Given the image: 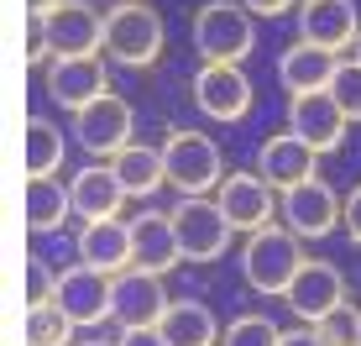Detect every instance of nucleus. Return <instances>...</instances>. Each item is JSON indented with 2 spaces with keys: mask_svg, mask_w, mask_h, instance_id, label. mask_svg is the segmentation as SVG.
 <instances>
[{
  "mask_svg": "<svg viewBox=\"0 0 361 346\" xmlns=\"http://www.w3.org/2000/svg\"><path fill=\"white\" fill-rule=\"evenodd\" d=\"M42 64H53L47 27H42V16H27V68H42Z\"/></svg>",
  "mask_w": 361,
  "mask_h": 346,
  "instance_id": "31",
  "label": "nucleus"
},
{
  "mask_svg": "<svg viewBox=\"0 0 361 346\" xmlns=\"http://www.w3.org/2000/svg\"><path fill=\"white\" fill-rule=\"evenodd\" d=\"M157 330L168 336V346H220L215 315H209L204 304H194V299H173Z\"/></svg>",
  "mask_w": 361,
  "mask_h": 346,
  "instance_id": "23",
  "label": "nucleus"
},
{
  "mask_svg": "<svg viewBox=\"0 0 361 346\" xmlns=\"http://www.w3.org/2000/svg\"><path fill=\"white\" fill-rule=\"evenodd\" d=\"M21 153H27V173H32V179H47V173L63 168L68 142H63V131H58L47 116H27V137H21Z\"/></svg>",
  "mask_w": 361,
  "mask_h": 346,
  "instance_id": "25",
  "label": "nucleus"
},
{
  "mask_svg": "<svg viewBox=\"0 0 361 346\" xmlns=\"http://www.w3.org/2000/svg\"><path fill=\"white\" fill-rule=\"evenodd\" d=\"M335 68H341V58L325 53V47H314V42H293V47H283V58H278V79H283V90H288V100L293 95L330 90Z\"/></svg>",
  "mask_w": 361,
  "mask_h": 346,
  "instance_id": "21",
  "label": "nucleus"
},
{
  "mask_svg": "<svg viewBox=\"0 0 361 346\" xmlns=\"http://www.w3.org/2000/svg\"><path fill=\"white\" fill-rule=\"evenodd\" d=\"M252 100H257V90L241 73V64H204L194 73V105L209 121H241L252 110Z\"/></svg>",
  "mask_w": 361,
  "mask_h": 346,
  "instance_id": "10",
  "label": "nucleus"
},
{
  "mask_svg": "<svg viewBox=\"0 0 361 346\" xmlns=\"http://www.w3.org/2000/svg\"><path fill=\"white\" fill-rule=\"evenodd\" d=\"M246 11H252V16H283V11H293L298 0H241Z\"/></svg>",
  "mask_w": 361,
  "mask_h": 346,
  "instance_id": "34",
  "label": "nucleus"
},
{
  "mask_svg": "<svg viewBox=\"0 0 361 346\" xmlns=\"http://www.w3.org/2000/svg\"><path fill=\"white\" fill-rule=\"evenodd\" d=\"M356 32H361L356 0H298V42L341 53L356 42Z\"/></svg>",
  "mask_w": 361,
  "mask_h": 346,
  "instance_id": "13",
  "label": "nucleus"
},
{
  "mask_svg": "<svg viewBox=\"0 0 361 346\" xmlns=\"http://www.w3.org/2000/svg\"><path fill=\"white\" fill-rule=\"evenodd\" d=\"M283 299H288V310L298 320L314 326V320H325L335 304H345V278H341V268H335V263H314V257H309V263L298 268V278L288 283Z\"/></svg>",
  "mask_w": 361,
  "mask_h": 346,
  "instance_id": "16",
  "label": "nucleus"
},
{
  "mask_svg": "<svg viewBox=\"0 0 361 346\" xmlns=\"http://www.w3.org/2000/svg\"><path fill=\"white\" fill-rule=\"evenodd\" d=\"M345 110L330 100V90H314V95H293L288 100V131L298 142H309L319 157L335 153V147L345 142Z\"/></svg>",
  "mask_w": 361,
  "mask_h": 346,
  "instance_id": "12",
  "label": "nucleus"
},
{
  "mask_svg": "<svg viewBox=\"0 0 361 346\" xmlns=\"http://www.w3.org/2000/svg\"><path fill=\"white\" fill-rule=\"evenodd\" d=\"M131 263L147 268V273H168V268L183 263L178 252V231H173V210L168 215H157V210H147V215L131 220Z\"/></svg>",
  "mask_w": 361,
  "mask_h": 346,
  "instance_id": "19",
  "label": "nucleus"
},
{
  "mask_svg": "<svg viewBox=\"0 0 361 346\" xmlns=\"http://www.w3.org/2000/svg\"><path fill=\"white\" fill-rule=\"evenodd\" d=\"M73 252H79L84 268H99V273H110V278L126 273V268H136V263H131V220H121V215H110V220H84Z\"/></svg>",
  "mask_w": 361,
  "mask_h": 346,
  "instance_id": "18",
  "label": "nucleus"
},
{
  "mask_svg": "<svg viewBox=\"0 0 361 346\" xmlns=\"http://www.w3.org/2000/svg\"><path fill=\"white\" fill-rule=\"evenodd\" d=\"M278 341H283V330L267 315H235L220 330V346H278Z\"/></svg>",
  "mask_w": 361,
  "mask_h": 346,
  "instance_id": "27",
  "label": "nucleus"
},
{
  "mask_svg": "<svg viewBox=\"0 0 361 346\" xmlns=\"http://www.w3.org/2000/svg\"><path fill=\"white\" fill-rule=\"evenodd\" d=\"M278 346H325V341H319V330L309 326V330H283V341H278Z\"/></svg>",
  "mask_w": 361,
  "mask_h": 346,
  "instance_id": "35",
  "label": "nucleus"
},
{
  "mask_svg": "<svg viewBox=\"0 0 361 346\" xmlns=\"http://www.w3.org/2000/svg\"><path fill=\"white\" fill-rule=\"evenodd\" d=\"M110 273H99V268H84L73 263L58 273V294L53 299L63 304V315L73 320V326H99V320L110 315Z\"/></svg>",
  "mask_w": 361,
  "mask_h": 346,
  "instance_id": "15",
  "label": "nucleus"
},
{
  "mask_svg": "<svg viewBox=\"0 0 361 346\" xmlns=\"http://www.w3.org/2000/svg\"><path fill=\"white\" fill-rule=\"evenodd\" d=\"M351 58H356V64H361V32H356V42H351Z\"/></svg>",
  "mask_w": 361,
  "mask_h": 346,
  "instance_id": "37",
  "label": "nucleus"
},
{
  "mask_svg": "<svg viewBox=\"0 0 361 346\" xmlns=\"http://www.w3.org/2000/svg\"><path fill=\"white\" fill-rule=\"evenodd\" d=\"M68 210H73V194L68 184H58V173L27 179V231H58Z\"/></svg>",
  "mask_w": 361,
  "mask_h": 346,
  "instance_id": "24",
  "label": "nucleus"
},
{
  "mask_svg": "<svg viewBox=\"0 0 361 346\" xmlns=\"http://www.w3.org/2000/svg\"><path fill=\"white\" fill-rule=\"evenodd\" d=\"M68 194H73V215H84V220H110V215H121V205L131 200L126 184L116 179V168H105V163L79 168L73 184H68Z\"/></svg>",
  "mask_w": 361,
  "mask_h": 346,
  "instance_id": "20",
  "label": "nucleus"
},
{
  "mask_svg": "<svg viewBox=\"0 0 361 346\" xmlns=\"http://www.w3.org/2000/svg\"><path fill=\"white\" fill-rule=\"evenodd\" d=\"M314 168H319V153L309 142H298L293 131H272V137L257 147V173L272 184V189H293V184H304V179H314Z\"/></svg>",
  "mask_w": 361,
  "mask_h": 346,
  "instance_id": "17",
  "label": "nucleus"
},
{
  "mask_svg": "<svg viewBox=\"0 0 361 346\" xmlns=\"http://www.w3.org/2000/svg\"><path fill=\"white\" fill-rule=\"evenodd\" d=\"M215 205L226 210V220L235 231H262L272 226V215H278V189L262 179V173H226L215 189Z\"/></svg>",
  "mask_w": 361,
  "mask_h": 346,
  "instance_id": "9",
  "label": "nucleus"
},
{
  "mask_svg": "<svg viewBox=\"0 0 361 346\" xmlns=\"http://www.w3.org/2000/svg\"><path fill=\"white\" fill-rule=\"evenodd\" d=\"M121 346H168V336L157 326H142V330H121Z\"/></svg>",
  "mask_w": 361,
  "mask_h": 346,
  "instance_id": "33",
  "label": "nucleus"
},
{
  "mask_svg": "<svg viewBox=\"0 0 361 346\" xmlns=\"http://www.w3.org/2000/svg\"><path fill=\"white\" fill-rule=\"evenodd\" d=\"M330 100L345 110V121H361V64L356 58H341V68L330 79Z\"/></svg>",
  "mask_w": 361,
  "mask_h": 346,
  "instance_id": "29",
  "label": "nucleus"
},
{
  "mask_svg": "<svg viewBox=\"0 0 361 346\" xmlns=\"http://www.w3.org/2000/svg\"><path fill=\"white\" fill-rule=\"evenodd\" d=\"M173 231H178L183 263H215V257H226V246L235 237V226L215 200H183L173 210Z\"/></svg>",
  "mask_w": 361,
  "mask_h": 346,
  "instance_id": "5",
  "label": "nucleus"
},
{
  "mask_svg": "<svg viewBox=\"0 0 361 346\" xmlns=\"http://www.w3.org/2000/svg\"><path fill=\"white\" fill-rule=\"evenodd\" d=\"M105 53H84V58H53L47 64V95H53L63 110H84L94 105L105 90Z\"/></svg>",
  "mask_w": 361,
  "mask_h": 346,
  "instance_id": "14",
  "label": "nucleus"
},
{
  "mask_svg": "<svg viewBox=\"0 0 361 346\" xmlns=\"http://www.w3.org/2000/svg\"><path fill=\"white\" fill-rule=\"evenodd\" d=\"M314 330H319L325 346H361V310L345 299V304H335L325 320H314Z\"/></svg>",
  "mask_w": 361,
  "mask_h": 346,
  "instance_id": "28",
  "label": "nucleus"
},
{
  "mask_svg": "<svg viewBox=\"0 0 361 346\" xmlns=\"http://www.w3.org/2000/svg\"><path fill=\"white\" fill-rule=\"evenodd\" d=\"M53 294H58V273H47L42 257H27V310L53 304Z\"/></svg>",
  "mask_w": 361,
  "mask_h": 346,
  "instance_id": "30",
  "label": "nucleus"
},
{
  "mask_svg": "<svg viewBox=\"0 0 361 346\" xmlns=\"http://www.w3.org/2000/svg\"><path fill=\"white\" fill-rule=\"evenodd\" d=\"M168 289H163V273H147V268H126L110 283V320L121 330H142V326H163L168 315Z\"/></svg>",
  "mask_w": 361,
  "mask_h": 346,
  "instance_id": "6",
  "label": "nucleus"
},
{
  "mask_svg": "<svg viewBox=\"0 0 361 346\" xmlns=\"http://www.w3.org/2000/svg\"><path fill=\"white\" fill-rule=\"evenodd\" d=\"M73 336V320L63 315V304H37L27 310V346H68Z\"/></svg>",
  "mask_w": 361,
  "mask_h": 346,
  "instance_id": "26",
  "label": "nucleus"
},
{
  "mask_svg": "<svg viewBox=\"0 0 361 346\" xmlns=\"http://www.w3.org/2000/svg\"><path fill=\"white\" fill-rule=\"evenodd\" d=\"M131 126L136 110L121 100V95H99L94 105L73 110V131H79V147L94 157H116L121 147H131Z\"/></svg>",
  "mask_w": 361,
  "mask_h": 346,
  "instance_id": "8",
  "label": "nucleus"
},
{
  "mask_svg": "<svg viewBox=\"0 0 361 346\" xmlns=\"http://www.w3.org/2000/svg\"><path fill=\"white\" fill-rule=\"evenodd\" d=\"M163 168H168V184L183 200H204V194H215L220 179H226L220 147L209 142L204 131H173L163 142Z\"/></svg>",
  "mask_w": 361,
  "mask_h": 346,
  "instance_id": "4",
  "label": "nucleus"
},
{
  "mask_svg": "<svg viewBox=\"0 0 361 346\" xmlns=\"http://www.w3.org/2000/svg\"><path fill=\"white\" fill-rule=\"evenodd\" d=\"M257 47V21L241 0H209L194 16V53L204 64H246Z\"/></svg>",
  "mask_w": 361,
  "mask_h": 346,
  "instance_id": "1",
  "label": "nucleus"
},
{
  "mask_svg": "<svg viewBox=\"0 0 361 346\" xmlns=\"http://www.w3.org/2000/svg\"><path fill=\"white\" fill-rule=\"evenodd\" d=\"M105 58L121 68H152L163 58V16L147 0H126L105 16Z\"/></svg>",
  "mask_w": 361,
  "mask_h": 346,
  "instance_id": "3",
  "label": "nucleus"
},
{
  "mask_svg": "<svg viewBox=\"0 0 361 346\" xmlns=\"http://www.w3.org/2000/svg\"><path fill=\"white\" fill-rule=\"evenodd\" d=\"M84 346H110V341H84ZM116 346H121V341H116Z\"/></svg>",
  "mask_w": 361,
  "mask_h": 346,
  "instance_id": "38",
  "label": "nucleus"
},
{
  "mask_svg": "<svg viewBox=\"0 0 361 346\" xmlns=\"http://www.w3.org/2000/svg\"><path fill=\"white\" fill-rule=\"evenodd\" d=\"M47 27V47L53 58H84V53H105V16L84 0H63L58 11L42 16Z\"/></svg>",
  "mask_w": 361,
  "mask_h": 346,
  "instance_id": "11",
  "label": "nucleus"
},
{
  "mask_svg": "<svg viewBox=\"0 0 361 346\" xmlns=\"http://www.w3.org/2000/svg\"><path fill=\"white\" fill-rule=\"evenodd\" d=\"M304 263L309 257L298 252V237L288 226H262L241 246V278L252 283L257 294H288V283L298 278Z\"/></svg>",
  "mask_w": 361,
  "mask_h": 346,
  "instance_id": "2",
  "label": "nucleus"
},
{
  "mask_svg": "<svg viewBox=\"0 0 361 346\" xmlns=\"http://www.w3.org/2000/svg\"><path fill=\"white\" fill-rule=\"evenodd\" d=\"M110 168H116V179L126 184L131 200H152V194L168 184L163 147H142V142H131V147H121V153L110 157Z\"/></svg>",
  "mask_w": 361,
  "mask_h": 346,
  "instance_id": "22",
  "label": "nucleus"
},
{
  "mask_svg": "<svg viewBox=\"0 0 361 346\" xmlns=\"http://www.w3.org/2000/svg\"><path fill=\"white\" fill-rule=\"evenodd\" d=\"M341 205L345 200H335V189L325 179H304V184H293V189H283L278 194V215H283V226L293 231V237H330L335 226H341Z\"/></svg>",
  "mask_w": 361,
  "mask_h": 346,
  "instance_id": "7",
  "label": "nucleus"
},
{
  "mask_svg": "<svg viewBox=\"0 0 361 346\" xmlns=\"http://www.w3.org/2000/svg\"><path fill=\"white\" fill-rule=\"evenodd\" d=\"M341 226H345V237L361 246V184H356L351 194H345V205H341Z\"/></svg>",
  "mask_w": 361,
  "mask_h": 346,
  "instance_id": "32",
  "label": "nucleus"
},
{
  "mask_svg": "<svg viewBox=\"0 0 361 346\" xmlns=\"http://www.w3.org/2000/svg\"><path fill=\"white\" fill-rule=\"evenodd\" d=\"M63 0H27V16H47V11H58Z\"/></svg>",
  "mask_w": 361,
  "mask_h": 346,
  "instance_id": "36",
  "label": "nucleus"
}]
</instances>
